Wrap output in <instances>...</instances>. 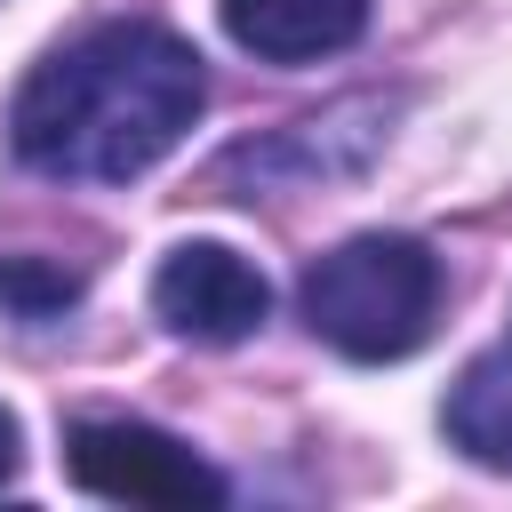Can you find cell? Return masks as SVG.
Returning a JSON list of instances; mask_svg holds the SVG:
<instances>
[{
	"label": "cell",
	"mask_w": 512,
	"mask_h": 512,
	"mask_svg": "<svg viewBox=\"0 0 512 512\" xmlns=\"http://www.w3.org/2000/svg\"><path fill=\"white\" fill-rule=\"evenodd\" d=\"M208 104L200 48L168 24H96L56 48L8 112V144L32 176L56 184H128L160 168Z\"/></svg>",
	"instance_id": "1"
},
{
	"label": "cell",
	"mask_w": 512,
	"mask_h": 512,
	"mask_svg": "<svg viewBox=\"0 0 512 512\" xmlns=\"http://www.w3.org/2000/svg\"><path fill=\"white\" fill-rule=\"evenodd\" d=\"M296 304L328 352H344L360 368L408 360L440 320V256L408 232H352L328 256H312Z\"/></svg>",
	"instance_id": "2"
},
{
	"label": "cell",
	"mask_w": 512,
	"mask_h": 512,
	"mask_svg": "<svg viewBox=\"0 0 512 512\" xmlns=\"http://www.w3.org/2000/svg\"><path fill=\"white\" fill-rule=\"evenodd\" d=\"M64 472L80 496L104 504H152V512H208L224 504V472L200 464L176 432L160 424H128V416H80L64 432Z\"/></svg>",
	"instance_id": "3"
},
{
	"label": "cell",
	"mask_w": 512,
	"mask_h": 512,
	"mask_svg": "<svg viewBox=\"0 0 512 512\" xmlns=\"http://www.w3.org/2000/svg\"><path fill=\"white\" fill-rule=\"evenodd\" d=\"M152 312H160L168 336L240 344V336L264 328L272 280H264L240 248H224V240H184V248H168L160 272H152Z\"/></svg>",
	"instance_id": "4"
},
{
	"label": "cell",
	"mask_w": 512,
	"mask_h": 512,
	"mask_svg": "<svg viewBox=\"0 0 512 512\" xmlns=\"http://www.w3.org/2000/svg\"><path fill=\"white\" fill-rule=\"evenodd\" d=\"M224 32L264 64H320L368 32V0H224Z\"/></svg>",
	"instance_id": "5"
},
{
	"label": "cell",
	"mask_w": 512,
	"mask_h": 512,
	"mask_svg": "<svg viewBox=\"0 0 512 512\" xmlns=\"http://www.w3.org/2000/svg\"><path fill=\"white\" fill-rule=\"evenodd\" d=\"M440 424L448 440L480 464V472H512V328L504 344H488L440 400Z\"/></svg>",
	"instance_id": "6"
},
{
	"label": "cell",
	"mask_w": 512,
	"mask_h": 512,
	"mask_svg": "<svg viewBox=\"0 0 512 512\" xmlns=\"http://www.w3.org/2000/svg\"><path fill=\"white\" fill-rule=\"evenodd\" d=\"M80 304V272L48 256H0V312L8 320H64Z\"/></svg>",
	"instance_id": "7"
},
{
	"label": "cell",
	"mask_w": 512,
	"mask_h": 512,
	"mask_svg": "<svg viewBox=\"0 0 512 512\" xmlns=\"http://www.w3.org/2000/svg\"><path fill=\"white\" fill-rule=\"evenodd\" d=\"M8 480H16V416L0 408V488H8Z\"/></svg>",
	"instance_id": "8"
}]
</instances>
